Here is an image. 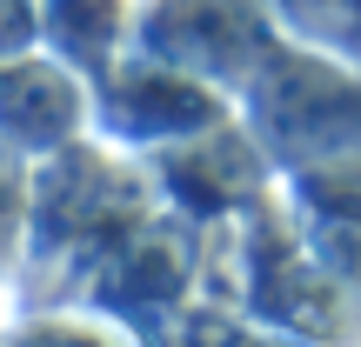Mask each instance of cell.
<instances>
[{
  "label": "cell",
  "mask_w": 361,
  "mask_h": 347,
  "mask_svg": "<svg viewBox=\"0 0 361 347\" xmlns=\"http://www.w3.org/2000/svg\"><path fill=\"white\" fill-rule=\"evenodd\" d=\"M40 7V47L61 53L80 74H101V67L121 61V47L134 40V7L128 0H34Z\"/></svg>",
  "instance_id": "7a4b0ae2"
},
{
  "label": "cell",
  "mask_w": 361,
  "mask_h": 347,
  "mask_svg": "<svg viewBox=\"0 0 361 347\" xmlns=\"http://www.w3.org/2000/svg\"><path fill=\"white\" fill-rule=\"evenodd\" d=\"M94 120V80L61 53L27 47L0 61V141L20 154H54Z\"/></svg>",
  "instance_id": "6da1fadb"
}]
</instances>
